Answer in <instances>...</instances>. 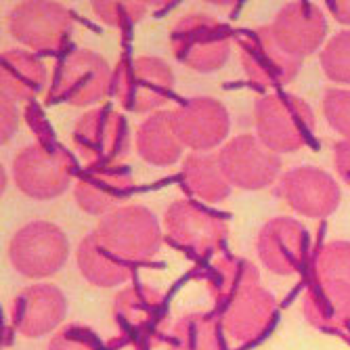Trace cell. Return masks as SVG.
I'll use <instances>...</instances> for the list:
<instances>
[{
	"label": "cell",
	"instance_id": "obj_16",
	"mask_svg": "<svg viewBox=\"0 0 350 350\" xmlns=\"http://www.w3.org/2000/svg\"><path fill=\"white\" fill-rule=\"evenodd\" d=\"M308 233L302 222L279 216L262 227L256 250L269 271L275 275H292L300 271L308 256Z\"/></svg>",
	"mask_w": 350,
	"mask_h": 350
},
{
	"label": "cell",
	"instance_id": "obj_32",
	"mask_svg": "<svg viewBox=\"0 0 350 350\" xmlns=\"http://www.w3.org/2000/svg\"><path fill=\"white\" fill-rule=\"evenodd\" d=\"M46 350H99V344L88 329L80 325H66L53 336Z\"/></svg>",
	"mask_w": 350,
	"mask_h": 350
},
{
	"label": "cell",
	"instance_id": "obj_5",
	"mask_svg": "<svg viewBox=\"0 0 350 350\" xmlns=\"http://www.w3.org/2000/svg\"><path fill=\"white\" fill-rule=\"evenodd\" d=\"M174 88V74L168 63L155 57L122 59L113 72L118 103L135 113L151 111L168 101Z\"/></svg>",
	"mask_w": 350,
	"mask_h": 350
},
{
	"label": "cell",
	"instance_id": "obj_23",
	"mask_svg": "<svg viewBox=\"0 0 350 350\" xmlns=\"http://www.w3.org/2000/svg\"><path fill=\"white\" fill-rule=\"evenodd\" d=\"M183 141L174 129V111H155L137 133V149L147 164L170 166L183 155Z\"/></svg>",
	"mask_w": 350,
	"mask_h": 350
},
{
	"label": "cell",
	"instance_id": "obj_22",
	"mask_svg": "<svg viewBox=\"0 0 350 350\" xmlns=\"http://www.w3.org/2000/svg\"><path fill=\"white\" fill-rule=\"evenodd\" d=\"M0 84L3 97L11 101H31L46 86L44 63L31 53L9 51L0 61Z\"/></svg>",
	"mask_w": 350,
	"mask_h": 350
},
{
	"label": "cell",
	"instance_id": "obj_30",
	"mask_svg": "<svg viewBox=\"0 0 350 350\" xmlns=\"http://www.w3.org/2000/svg\"><path fill=\"white\" fill-rule=\"evenodd\" d=\"M151 3H143V0H133V3H92V11L101 19V23L126 29L135 23H139L149 9Z\"/></svg>",
	"mask_w": 350,
	"mask_h": 350
},
{
	"label": "cell",
	"instance_id": "obj_6",
	"mask_svg": "<svg viewBox=\"0 0 350 350\" xmlns=\"http://www.w3.org/2000/svg\"><path fill=\"white\" fill-rule=\"evenodd\" d=\"M109 88H113V72L107 61L92 51H76L59 63L49 99L84 107L101 101Z\"/></svg>",
	"mask_w": 350,
	"mask_h": 350
},
{
	"label": "cell",
	"instance_id": "obj_21",
	"mask_svg": "<svg viewBox=\"0 0 350 350\" xmlns=\"http://www.w3.org/2000/svg\"><path fill=\"white\" fill-rule=\"evenodd\" d=\"M306 321L329 334H344L350 329V283L314 279L302 300Z\"/></svg>",
	"mask_w": 350,
	"mask_h": 350
},
{
	"label": "cell",
	"instance_id": "obj_12",
	"mask_svg": "<svg viewBox=\"0 0 350 350\" xmlns=\"http://www.w3.org/2000/svg\"><path fill=\"white\" fill-rule=\"evenodd\" d=\"M218 162L229 183L245 191L269 187L281 170L279 155L252 135L231 139L218 151Z\"/></svg>",
	"mask_w": 350,
	"mask_h": 350
},
{
	"label": "cell",
	"instance_id": "obj_18",
	"mask_svg": "<svg viewBox=\"0 0 350 350\" xmlns=\"http://www.w3.org/2000/svg\"><path fill=\"white\" fill-rule=\"evenodd\" d=\"M271 31L285 53L304 59L323 44L327 23L317 5L290 3L275 15Z\"/></svg>",
	"mask_w": 350,
	"mask_h": 350
},
{
	"label": "cell",
	"instance_id": "obj_34",
	"mask_svg": "<svg viewBox=\"0 0 350 350\" xmlns=\"http://www.w3.org/2000/svg\"><path fill=\"white\" fill-rule=\"evenodd\" d=\"M15 129H17V105L9 97H3V131H0L3 143L11 139Z\"/></svg>",
	"mask_w": 350,
	"mask_h": 350
},
{
	"label": "cell",
	"instance_id": "obj_19",
	"mask_svg": "<svg viewBox=\"0 0 350 350\" xmlns=\"http://www.w3.org/2000/svg\"><path fill=\"white\" fill-rule=\"evenodd\" d=\"M68 312V300L55 285H31L19 292L11 304V323L25 338L53 332Z\"/></svg>",
	"mask_w": 350,
	"mask_h": 350
},
{
	"label": "cell",
	"instance_id": "obj_4",
	"mask_svg": "<svg viewBox=\"0 0 350 350\" xmlns=\"http://www.w3.org/2000/svg\"><path fill=\"white\" fill-rule=\"evenodd\" d=\"M74 168V160L66 149L42 139L15 155L13 178L21 193L34 200H53L68 191Z\"/></svg>",
	"mask_w": 350,
	"mask_h": 350
},
{
	"label": "cell",
	"instance_id": "obj_35",
	"mask_svg": "<svg viewBox=\"0 0 350 350\" xmlns=\"http://www.w3.org/2000/svg\"><path fill=\"white\" fill-rule=\"evenodd\" d=\"M327 9L340 23L350 25V0H340V3L338 0H332V3H327Z\"/></svg>",
	"mask_w": 350,
	"mask_h": 350
},
{
	"label": "cell",
	"instance_id": "obj_26",
	"mask_svg": "<svg viewBox=\"0 0 350 350\" xmlns=\"http://www.w3.org/2000/svg\"><path fill=\"white\" fill-rule=\"evenodd\" d=\"M168 350H225L218 323L208 314H185L168 336Z\"/></svg>",
	"mask_w": 350,
	"mask_h": 350
},
{
	"label": "cell",
	"instance_id": "obj_24",
	"mask_svg": "<svg viewBox=\"0 0 350 350\" xmlns=\"http://www.w3.org/2000/svg\"><path fill=\"white\" fill-rule=\"evenodd\" d=\"M78 267L82 277L97 288H116L133 275L131 265L103 247L94 233L86 235L78 245Z\"/></svg>",
	"mask_w": 350,
	"mask_h": 350
},
{
	"label": "cell",
	"instance_id": "obj_20",
	"mask_svg": "<svg viewBox=\"0 0 350 350\" xmlns=\"http://www.w3.org/2000/svg\"><path fill=\"white\" fill-rule=\"evenodd\" d=\"M133 176L120 166H94L76 185L74 198L86 214H109L131 196Z\"/></svg>",
	"mask_w": 350,
	"mask_h": 350
},
{
	"label": "cell",
	"instance_id": "obj_28",
	"mask_svg": "<svg viewBox=\"0 0 350 350\" xmlns=\"http://www.w3.org/2000/svg\"><path fill=\"white\" fill-rule=\"evenodd\" d=\"M314 279L350 283V241H329L314 256Z\"/></svg>",
	"mask_w": 350,
	"mask_h": 350
},
{
	"label": "cell",
	"instance_id": "obj_9",
	"mask_svg": "<svg viewBox=\"0 0 350 350\" xmlns=\"http://www.w3.org/2000/svg\"><path fill=\"white\" fill-rule=\"evenodd\" d=\"M239 46L245 76L258 88L290 84L302 68V59L285 53L277 44L271 25L245 31L239 38Z\"/></svg>",
	"mask_w": 350,
	"mask_h": 350
},
{
	"label": "cell",
	"instance_id": "obj_13",
	"mask_svg": "<svg viewBox=\"0 0 350 350\" xmlns=\"http://www.w3.org/2000/svg\"><path fill=\"white\" fill-rule=\"evenodd\" d=\"M74 147L92 168L111 166L129 151L126 120L109 109H92L84 113L74 129Z\"/></svg>",
	"mask_w": 350,
	"mask_h": 350
},
{
	"label": "cell",
	"instance_id": "obj_11",
	"mask_svg": "<svg viewBox=\"0 0 350 350\" xmlns=\"http://www.w3.org/2000/svg\"><path fill=\"white\" fill-rule=\"evenodd\" d=\"M164 229L174 245L198 256H210L227 239V222L189 200H176L168 206Z\"/></svg>",
	"mask_w": 350,
	"mask_h": 350
},
{
	"label": "cell",
	"instance_id": "obj_27",
	"mask_svg": "<svg viewBox=\"0 0 350 350\" xmlns=\"http://www.w3.org/2000/svg\"><path fill=\"white\" fill-rule=\"evenodd\" d=\"M208 281H210L212 298H214L216 306L220 308L237 292L247 288V285L260 283V275L252 262L241 260V258H233V256H225V258L214 262V267L210 269Z\"/></svg>",
	"mask_w": 350,
	"mask_h": 350
},
{
	"label": "cell",
	"instance_id": "obj_2",
	"mask_svg": "<svg viewBox=\"0 0 350 350\" xmlns=\"http://www.w3.org/2000/svg\"><path fill=\"white\" fill-rule=\"evenodd\" d=\"M170 46L183 66L212 74L229 59L231 29L210 15H183L170 29Z\"/></svg>",
	"mask_w": 350,
	"mask_h": 350
},
{
	"label": "cell",
	"instance_id": "obj_29",
	"mask_svg": "<svg viewBox=\"0 0 350 350\" xmlns=\"http://www.w3.org/2000/svg\"><path fill=\"white\" fill-rule=\"evenodd\" d=\"M325 76L338 84H350V29L336 34L319 55Z\"/></svg>",
	"mask_w": 350,
	"mask_h": 350
},
{
	"label": "cell",
	"instance_id": "obj_3",
	"mask_svg": "<svg viewBox=\"0 0 350 350\" xmlns=\"http://www.w3.org/2000/svg\"><path fill=\"white\" fill-rule=\"evenodd\" d=\"M111 254L124 262H147L162 245L155 216L143 206H122L101 218L92 231Z\"/></svg>",
	"mask_w": 350,
	"mask_h": 350
},
{
	"label": "cell",
	"instance_id": "obj_33",
	"mask_svg": "<svg viewBox=\"0 0 350 350\" xmlns=\"http://www.w3.org/2000/svg\"><path fill=\"white\" fill-rule=\"evenodd\" d=\"M334 166H336L340 178L346 185H350V139L334 145Z\"/></svg>",
	"mask_w": 350,
	"mask_h": 350
},
{
	"label": "cell",
	"instance_id": "obj_14",
	"mask_svg": "<svg viewBox=\"0 0 350 350\" xmlns=\"http://www.w3.org/2000/svg\"><path fill=\"white\" fill-rule=\"evenodd\" d=\"M220 323L227 338L235 344H252L260 340L275 323L277 302L260 285H247L218 308Z\"/></svg>",
	"mask_w": 350,
	"mask_h": 350
},
{
	"label": "cell",
	"instance_id": "obj_25",
	"mask_svg": "<svg viewBox=\"0 0 350 350\" xmlns=\"http://www.w3.org/2000/svg\"><path fill=\"white\" fill-rule=\"evenodd\" d=\"M183 183L193 196L218 204L231 193V183L222 172L218 153H193L183 162Z\"/></svg>",
	"mask_w": 350,
	"mask_h": 350
},
{
	"label": "cell",
	"instance_id": "obj_15",
	"mask_svg": "<svg viewBox=\"0 0 350 350\" xmlns=\"http://www.w3.org/2000/svg\"><path fill=\"white\" fill-rule=\"evenodd\" d=\"M277 196L302 216L323 218L340 206L342 191L325 170L300 166L283 174Z\"/></svg>",
	"mask_w": 350,
	"mask_h": 350
},
{
	"label": "cell",
	"instance_id": "obj_17",
	"mask_svg": "<svg viewBox=\"0 0 350 350\" xmlns=\"http://www.w3.org/2000/svg\"><path fill=\"white\" fill-rule=\"evenodd\" d=\"M174 129L185 147L208 151L229 135V111L212 97H196L174 109Z\"/></svg>",
	"mask_w": 350,
	"mask_h": 350
},
{
	"label": "cell",
	"instance_id": "obj_10",
	"mask_svg": "<svg viewBox=\"0 0 350 350\" xmlns=\"http://www.w3.org/2000/svg\"><path fill=\"white\" fill-rule=\"evenodd\" d=\"M113 317L120 338L135 350L157 342L164 319V298L149 285H133L113 300Z\"/></svg>",
	"mask_w": 350,
	"mask_h": 350
},
{
	"label": "cell",
	"instance_id": "obj_7",
	"mask_svg": "<svg viewBox=\"0 0 350 350\" xmlns=\"http://www.w3.org/2000/svg\"><path fill=\"white\" fill-rule=\"evenodd\" d=\"M70 243L63 231L51 222L34 220L19 229L9 245L11 265L25 277L55 275L68 260Z\"/></svg>",
	"mask_w": 350,
	"mask_h": 350
},
{
	"label": "cell",
	"instance_id": "obj_31",
	"mask_svg": "<svg viewBox=\"0 0 350 350\" xmlns=\"http://www.w3.org/2000/svg\"><path fill=\"white\" fill-rule=\"evenodd\" d=\"M323 113L336 133L350 139V90H327V94L323 97Z\"/></svg>",
	"mask_w": 350,
	"mask_h": 350
},
{
	"label": "cell",
	"instance_id": "obj_8",
	"mask_svg": "<svg viewBox=\"0 0 350 350\" xmlns=\"http://www.w3.org/2000/svg\"><path fill=\"white\" fill-rule=\"evenodd\" d=\"M9 31L34 51H59L74 31L72 13L59 3H19L9 13Z\"/></svg>",
	"mask_w": 350,
	"mask_h": 350
},
{
	"label": "cell",
	"instance_id": "obj_1",
	"mask_svg": "<svg viewBox=\"0 0 350 350\" xmlns=\"http://www.w3.org/2000/svg\"><path fill=\"white\" fill-rule=\"evenodd\" d=\"M258 139L275 153L302 149L314 133V113L294 94H269L254 105Z\"/></svg>",
	"mask_w": 350,
	"mask_h": 350
}]
</instances>
